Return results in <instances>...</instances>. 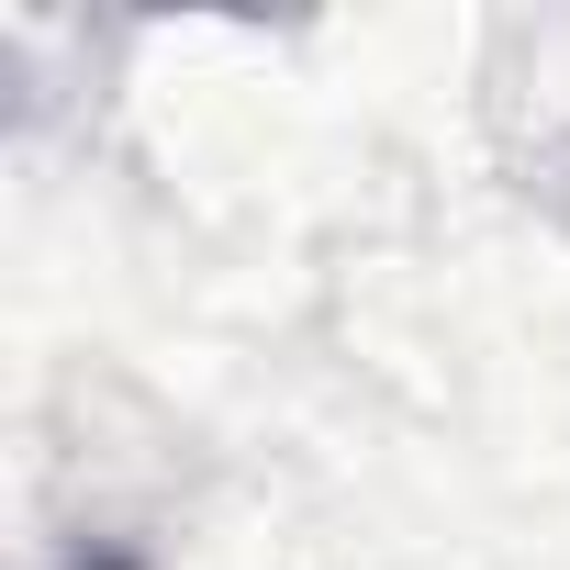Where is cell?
<instances>
[{"mask_svg":"<svg viewBox=\"0 0 570 570\" xmlns=\"http://www.w3.org/2000/svg\"><path fill=\"white\" fill-rule=\"evenodd\" d=\"M90 570H124V559H90Z\"/></svg>","mask_w":570,"mask_h":570,"instance_id":"6da1fadb","label":"cell"}]
</instances>
